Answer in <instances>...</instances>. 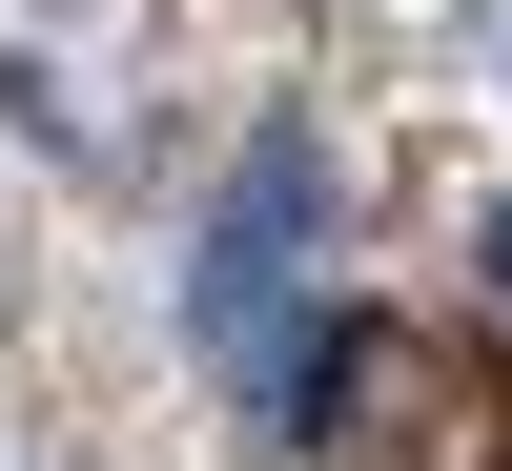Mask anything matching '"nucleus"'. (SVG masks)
<instances>
[{"label": "nucleus", "mask_w": 512, "mask_h": 471, "mask_svg": "<svg viewBox=\"0 0 512 471\" xmlns=\"http://www.w3.org/2000/svg\"><path fill=\"white\" fill-rule=\"evenodd\" d=\"M287 431L308 471H512V349L451 308H328Z\"/></svg>", "instance_id": "obj_1"}, {"label": "nucleus", "mask_w": 512, "mask_h": 471, "mask_svg": "<svg viewBox=\"0 0 512 471\" xmlns=\"http://www.w3.org/2000/svg\"><path fill=\"white\" fill-rule=\"evenodd\" d=\"M308 267H328V164L267 144V164L226 185V226H205V369H226L246 410L308 390Z\"/></svg>", "instance_id": "obj_2"}]
</instances>
